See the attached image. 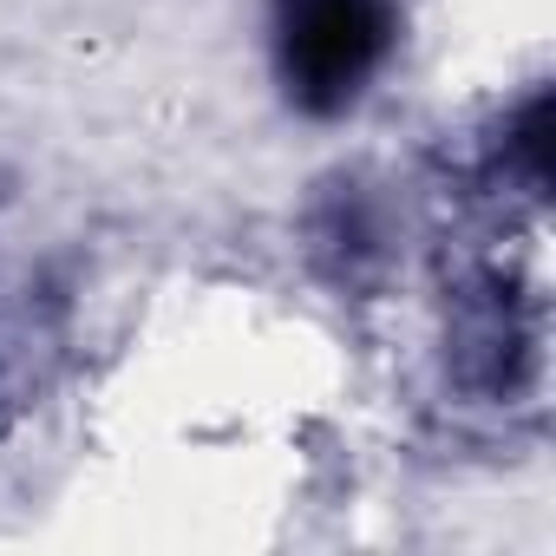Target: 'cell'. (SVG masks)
Returning <instances> with one entry per match:
<instances>
[{"label": "cell", "mask_w": 556, "mask_h": 556, "mask_svg": "<svg viewBox=\"0 0 556 556\" xmlns=\"http://www.w3.org/2000/svg\"><path fill=\"white\" fill-rule=\"evenodd\" d=\"M393 40L387 0H282V79L308 112H348Z\"/></svg>", "instance_id": "1"}]
</instances>
